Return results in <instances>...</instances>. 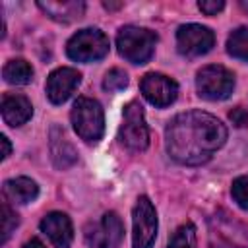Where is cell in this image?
Masks as SVG:
<instances>
[{
    "label": "cell",
    "mask_w": 248,
    "mask_h": 248,
    "mask_svg": "<svg viewBox=\"0 0 248 248\" xmlns=\"http://www.w3.org/2000/svg\"><path fill=\"white\" fill-rule=\"evenodd\" d=\"M227 141L225 124L209 112L186 110L176 114L165 130L169 155L188 167L207 163L217 149Z\"/></svg>",
    "instance_id": "cell-1"
},
{
    "label": "cell",
    "mask_w": 248,
    "mask_h": 248,
    "mask_svg": "<svg viewBox=\"0 0 248 248\" xmlns=\"http://www.w3.org/2000/svg\"><path fill=\"white\" fill-rule=\"evenodd\" d=\"M72 126L76 134L87 141L97 143L105 132V112L99 101L91 97H78V101L72 107Z\"/></svg>",
    "instance_id": "cell-2"
},
{
    "label": "cell",
    "mask_w": 248,
    "mask_h": 248,
    "mask_svg": "<svg viewBox=\"0 0 248 248\" xmlns=\"http://www.w3.org/2000/svg\"><path fill=\"white\" fill-rule=\"evenodd\" d=\"M155 45L157 35L145 27L124 25L116 35V48L120 56H124L132 64H145L153 56Z\"/></svg>",
    "instance_id": "cell-3"
},
{
    "label": "cell",
    "mask_w": 248,
    "mask_h": 248,
    "mask_svg": "<svg viewBox=\"0 0 248 248\" xmlns=\"http://www.w3.org/2000/svg\"><path fill=\"white\" fill-rule=\"evenodd\" d=\"M66 52L76 62H95L108 54V37L95 27L79 29L66 43Z\"/></svg>",
    "instance_id": "cell-4"
},
{
    "label": "cell",
    "mask_w": 248,
    "mask_h": 248,
    "mask_svg": "<svg viewBox=\"0 0 248 248\" xmlns=\"http://www.w3.org/2000/svg\"><path fill=\"white\" fill-rule=\"evenodd\" d=\"M118 141L130 151H143L149 145V130L145 124L143 108L138 101H130L124 107L122 124L118 128Z\"/></svg>",
    "instance_id": "cell-5"
},
{
    "label": "cell",
    "mask_w": 248,
    "mask_h": 248,
    "mask_svg": "<svg viewBox=\"0 0 248 248\" xmlns=\"http://www.w3.org/2000/svg\"><path fill=\"white\" fill-rule=\"evenodd\" d=\"M196 89L198 95L207 101H223L234 89V76L219 64L203 66L196 76Z\"/></svg>",
    "instance_id": "cell-6"
},
{
    "label": "cell",
    "mask_w": 248,
    "mask_h": 248,
    "mask_svg": "<svg viewBox=\"0 0 248 248\" xmlns=\"http://www.w3.org/2000/svg\"><path fill=\"white\" fill-rule=\"evenodd\" d=\"M134 248H151L157 236V211L147 196H140L132 211Z\"/></svg>",
    "instance_id": "cell-7"
},
{
    "label": "cell",
    "mask_w": 248,
    "mask_h": 248,
    "mask_svg": "<svg viewBox=\"0 0 248 248\" xmlns=\"http://www.w3.org/2000/svg\"><path fill=\"white\" fill-rule=\"evenodd\" d=\"M215 45V35L209 27L200 23L180 25L176 31V48L184 56H202L207 54Z\"/></svg>",
    "instance_id": "cell-8"
},
{
    "label": "cell",
    "mask_w": 248,
    "mask_h": 248,
    "mask_svg": "<svg viewBox=\"0 0 248 248\" xmlns=\"http://www.w3.org/2000/svg\"><path fill=\"white\" fill-rule=\"evenodd\" d=\"M122 238L124 225L114 211H107L101 221L85 232V242L89 248H118Z\"/></svg>",
    "instance_id": "cell-9"
},
{
    "label": "cell",
    "mask_w": 248,
    "mask_h": 248,
    "mask_svg": "<svg viewBox=\"0 0 248 248\" xmlns=\"http://www.w3.org/2000/svg\"><path fill=\"white\" fill-rule=\"evenodd\" d=\"M140 89H141L143 97L159 108H165L170 103H174V99L178 95V83L159 72L145 74L140 81Z\"/></svg>",
    "instance_id": "cell-10"
},
{
    "label": "cell",
    "mask_w": 248,
    "mask_h": 248,
    "mask_svg": "<svg viewBox=\"0 0 248 248\" xmlns=\"http://www.w3.org/2000/svg\"><path fill=\"white\" fill-rule=\"evenodd\" d=\"M81 81V74L74 68H56L48 78H46V97L54 105L66 103L72 93L78 89Z\"/></svg>",
    "instance_id": "cell-11"
},
{
    "label": "cell",
    "mask_w": 248,
    "mask_h": 248,
    "mask_svg": "<svg viewBox=\"0 0 248 248\" xmlns=\"http://www.w3.org/2000/svg\"><path fill=\"white\" fill-rule=\"evenodd\" d=\"M41 231L48 236V240L56 248H68L72 244L74 227H72V221L66 213L52 211V213L45 215L41 221Z\"/></svg>",
    "instance_id": "cell-12"
},
{
    "label": "cell",
    "mask_w": 248,
    "mask_h": 248,
    "mask_svg": "<svg viewBox=\"0 0 248 248\" xmlns=\"http://www.w3.org/2000/svg\"><path fill=\"white\" fill-rule=\"evenodd\" d=\"M2 118L8 126L16 128L25 124L33 116V105L25 95L19 93H8L2 99Z\"/></svg>",
    "instance_id": "cell-13"
},
{
    "label": "cell",
    "mask_w": 248,
    "mask_h": 248,
    "mask_svg": "<svg viewBox=\"0 0 248 248\" xmlns=\"http://www.w3.org/2000/svg\"><path fill=\"white\" fill-rule=\"evenodd\" d=\"M48 140H50V157L58 169H68L78 161V153L60 126L50 128Z\"/></svg>",
    "instance_id": "cell-14"
},
{
    "label": "cell",
    "mask_w": 248,
    "mask_h": 248,
    "mask_svg": "<svg viewBox=\"0 0 248 248\" xmlns=\"http://www.w3.org/2000/svg\"><path fill=\"white\" fill-rule=\"evenodd\" d=\"M37 6L54 21L60 23H72L76 19H79L85 12V4L83 2H54V0H46V2H37Z\"/></svg>",
    "instance_id": "cell-15"
},
{
    "label": "cell",
    "mask_w": 248,
    "mask_h": 248,
    "mask_svg": "<svg viewBox=\"0 0 248 248\" xmlns=\"http://www.w3.org/2000/svg\"><path fill=\"white\" fill-rule=\"evenodd\" d=\"M4 196L16 203H29L39 196V186L27 176L10 178L4 182Z\"/></svg>",
    "instance_id": "cell-16"
},
{
    "label": "cell",
    "mask_w": 248,
    "mask_h": 248,
    "mask_svg": "<svg viewBox=\"0 0 248 248\" xmlns=\"http://www.w3.org/2000/svg\"><path fill=\"white\" fill-rule=\"evenodd\" d=\"M2 76L12 85H27L33 79V68H31V64L27 60L16 58V60H10L4 66Z\"/></svg>",
    "instance_id": "cell-17"
},
{
    "label": "cell",
    "mask_w": 248,
    "mask_h": 248,
    "mask_svg": "<svg viewBox=\"0 0 248 248\" xmlns=\"http://www.w3.org/2000/svg\"><path fill=\"white\" fill-rule=\"evenodd\" d=\"M227 52L232 58L248 62V27L234 29L227 39Z\"/></svg>",
    "instance_id": "cell-18"
},
{
    "label": "cell",
    "mask_w": 248,
    "mask_h": 248,
    "mask_svg": "<svg viewBox=\"0 0 248 248\" xmlns=\"http://www.w3.org/2000/svg\"><path fill=\"white\" fill-rule=\"evenodd\" d=\"M167 248H196V227L192 223L180 225L169 238Z\"/></svg>",
    "instance_id": "cell-19"
},
{
    "label": "cell",
    "mask_w": 248,
    "mask_h": 248,
    "mask_svg": "<svg viewBox=\"0 0 248 248\" xmlns=\"http://www.w3.org/2000/svg\"><path fill=\"white\" fill-rule=\"evenodd\" d=\"M0 217H2V236H0V244H6V240L10 238V234L14 232V229L19 225V219H17V213L8 205V202H2Z\"/></svg>",
    "instance_id": "cell-20"
},
{
    "label": "cell",
    "mask_w": 248,
    "mask_h": 248,
    "mask_svg": "<svg viewBox=\"0 0 248 248\" xmlns=\"http://www.w3.org/2000/svg\"><path fill=\"white\" fill-rule=\"evenodd\" d=\"M128 85V76H126V72L124 70H120V68H112V70H108L107 74H105V78H103V87L107 89V91H122L124 87Z\"/></svg>",
    "instance_id": "cell-21"
},
{
    "label": "cell",
    "mask_w": 248,
    "mask_h": 248,
    "mask_svg": "<svg viewBox=\"0 0 248 248\" xmlns=\"http://www.w3.org/2000/svg\"><path fill=\"white\" fill-rule=\"evenodd\" d=\"M231 196H232V200L236 202L238 207L248 209V174H242V176L232 180Z\"/></svg>",
    "instance_id": "cell-22"
},
{
    "label": "cell",
    "mask_w": 248,
    "mask_h": 248,
    "mask_svg": "<svg viewBox=\"0 0 248 248\" xmlns=\"http://www.w3.org/2000/svg\"><path fill=\"white\" fill-rule=\"evenodd\" d=\"M198 8L205 16H215V14H219L225 8V2L223 0H200L198 2Z\"/></svg>",
    "instance_id": "cell-23"
},
{
    "label": "cell",
    "mask_w": 248,
    "mask_h": 248,
    "mask_svg": "<svg viewBox=\"0 0 248 248\" xmlns=\"http://www.w3.org/2000/svg\"><path fill=\"white\" fill-rule=\"evenodd\" d=\"M229 120H231L236 128H244V126H248V110L242 108V107H234V108L229 112Z\"/></svg>",
    "instance_id": "cell-24"
},
{
    "label": "cell",
    "mask_w": 248,
    "mask_h": 248,
    "mask_svg": "<svg viewBox=\"0 0 248 248\" xmlns=\"http://www.w3.org/2000/svg\"><path fill=\"white\" fill-rule=\"evenodd\" d=\"M0 141H2V159H6L10 155V151H12V145H10V140L6 136H2Z\"/></svg>",
    "instance_id": "cell-25"
},
{
    "label": "cell",
    "mask_w": 248,
    "mask_h": 248,
    "mask_svg": "<svg viewBox=\"0 0 248 248\" xmlns=\"http://www.w3.org/2000/svg\"><path fill=\"white\" fill-rule=\"evenodd\" d=\"M23 248H46L39 238H31V240H27L25 244H23Z\"/></svg>",
    "instance_id": "cell-26"
}]
</instances>
